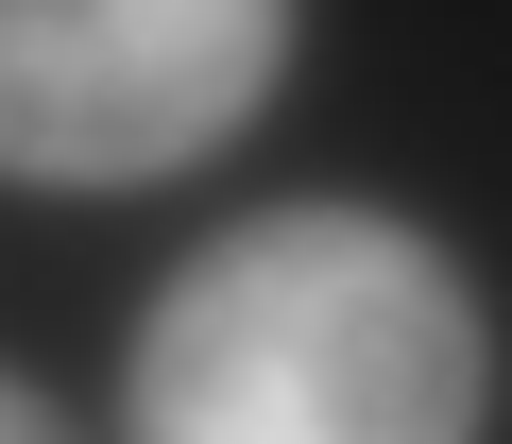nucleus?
Masks as SVG:
<instances>
[{
    "label": "nucleus",
    "mask_w": 512,
    "mask_h": 444,
    "mask_svg": "<svg viewBox=\"0 0 512 444\" xmlns=\"http://www.w3.org/2000/svg\"><path fill=\"white\" fill-rule=\"evenodd\" d=\"M291 69V0H0V188L205 171Z\"/></svg>",
    "instance_id": "f03ea898"
},
{
    "label": "nucleus",
    "mask_w": 512,
    "mask_h": 444,
    "mask_svg": "<svg viewBox=\"0 0 512 444\" xmlns=\"http://www.w3.org/2000/svg\"><path fill=\"white\" fill-rule=\"evenodd\" d=\"M495 308L393 205L291 188L188 240L120 342V444H478Z\"/></svg>",
    "instance_id": "f257e3e1"
},
{
    "label": "nucleus",
    "mask_w": 512,
    "mask_h": 444,
    "mask_svg": "<svg viewBox=\"0 0 512 444\" xmlns=\"http://www.w3.org/2000/svg\"><path fill=\"white\" fill-rule=\"evenodd\" d=\"M0 444H86V427H69V410H52L35 376H18V359H0Z\"/></svg>",
    "instance_id": "7ed1b4c3"
}]
</instances>
